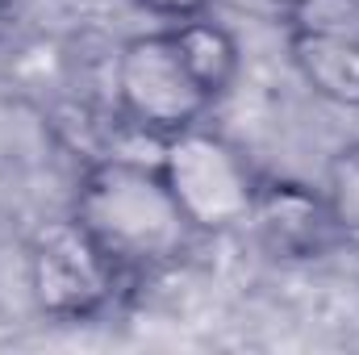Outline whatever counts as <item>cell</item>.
<instances>
[{"instance_id": "52a82bcc", "label": "cell", "mask_w": 359, "mask_h": 355, "mask_svg": "<svg viewBox=\"0 0 359 355\" xmlns=\"http://www.w3.org/2000/svg\"><path fill=\"white\" fill-rule=\"evenodd\" d=\"M172 38H176L188 72L196 76V84L205 88L209 100H222L226 92L234 88V80L243 72V51H238L234 34L226 25H217V21H209L201 13V17L176 21L172 25Z\"/></svg>"}, {"instance_id": "30bf717a", "label": "cell", "mask_w": 359, "mask_h": 355, "mask_svg": "<svg viewBox=\"0 0 359 355\" xmlns=\"http://www.w3.org/2000/svg\"><path fill=\"white\" fill-rule=\"evenodd\" d=\"M134 8H142V13H151V17H163V21H188V17H201V13H209V4L213 0H130Z\"/></svg>"}, {"instance_id": "277c9868", "label": "cell", "mask_w": 359, "mask_h": 355, "mask_svg": "<svg viewBox=\"0 0 359 355\" xmlns=\"http://www.w3.org/2000/svg\"><path fill=\"white\" fill-rule=\"evenodd\" d=\"M113 96L121 117L151 138H172L188 126H201L209 113V96L188 72L172 29L138 34L113 59Z\"/></svg>"}, {"instance_id": "7a4b0ae2", "label": "cell", "mask_w": 359, "mask_h": 355, "mask_svg": "<svg viewBox=\"0 0 359 355\" xmlns=\"http://www.w3.org/2000/svg\"><path fill=\"white\" fill-rule=\"evenodd\" d=\"M159 172L188 222L201 234H222L247 226L259 176L247 155L205 126H188L159 142Z\"/></svg>"}, {"instance_id": "5b68a950", "label": "cell", "mask_w": 359, "mask_h": 355, "mask_svg": "<svg viewBox=\"0 0 359 355\" xmlns=\"http://www.w3.org/2000/svg\"><path fill=\"white\" fill-rule=\"evenodd\" d=\"M247 226L276 260H318L343 234L326 205V192L297 180H259Z\"/></svg>"}, {"instance_id": "8992f818", "label": "cell", "mask_w": 359, "mask_h": 355, "mask_svg": "<svg viewBox=\"0 0 359 355\" xmlns=\"http://www.w3.org/2000/svg\"><path fill=\"white\" fill-rule=\"evenodd\" d=\"M288 55H292L301 80L318 96H326L343 109H359V34L297 25Z\"/></svg>"}, {"instance_id": "ba28073f", "label": "cell", "mask_w": 359, "mask_h": 355, "mask_svg": "<svg viewBox=\"0 0 359 355\" xmlns=\"http://www.w3.org/2000/svg\"><path fill=\"white\" fill-rule=\"evenodd\" d=\"M55 151L50 117L29 105L25 96L0 92V172H29L42 168Z\"/></svg>"}, {"instance_id": "3957f363", "label": "cell", "mask_w": 359, "mask_h": 355, "mask_svg": "<svg viewBox=\"0 0 359 355\" xmlns=\"http://www.w3.org/2000/svg\"><path fill=\"white\" fill-rule=\"evenodd\" d=\"M121 276L126 272L96 247V239L76 217L46 222L25 243V293L42 318L55 322L96 318L113 301Z\"/></svg>"}, {"instance_id": "6da1fadb", "label": "cell", "mask_w": 359, "mask_h": 355, "mask_svg": "<svg viewBox=\"0 0 359 355\" xmlns=\"http://www.w3.org/2000/svg\"><path fill=\"white\" fill-rule=\"evenodd\" d=\"M72 217L126 276L180 264L201 234L172 196L159 159L147 163L138 155L96 159L80 176Z\"/></svg>"}, {"instance_id": "9c48e42d", "label": "cell", "mask_w": 359, "mask_h": 355, "mask_svg": "<svg viewBox=\"0 0 359 355\" xmlns=\"http://www.w3.org/2000/svg\"><path fill=\"white\" fill-rule=\"evenodd\" d=\"M326 205L343 234H359V142L343 147L326 172Z\"/></svg>"}, {"instance_id": "8fae6325", "label": "cell", "mask_w": 359, "mask_h": 355, "mask_svg": "<svg viewBox=\"0 0 359 355\" xmlns=\"http://www.w3.org/2000/svg\"><path fill=\"white\" fill-rule=\"evenodd\" d=\"M271 4H276V8H288V13H297V8H301V4H309V0H271Z\"/></svg>"}]
</instances>
